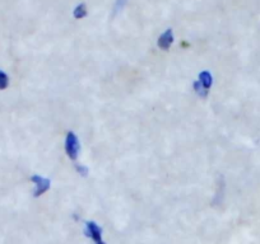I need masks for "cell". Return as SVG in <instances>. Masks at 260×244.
Listing matches in <instances>:
<instances>
[{
    "label": "cell",
    "instance_id": "cell-1",
    "mask_svg": "<svg viewBox=\"0 0 260 244\" xmlns=\"http://www.w3.org/2000/svg\"><path fill=\"white\" fill-rule=\"evenodd\" d=\"M65 153L72 160H76L79 154V141L73 131H69L65 138Z\"/></svg>",
    "mask_w": 260,
    "mask_h": 244
},
{
    "label": "cell",
    "instance_id": "cell-2",
    "mask_svg": "<svg viewBox=\"0 0 260 244\" xmlns=\"http://www.w3.org/2000/svg\"><path fill=\"white\" fill-rule=\"evenodd\" d=\"M31 182L35 185V191L34 196L35 197H40L44 193H46L50 188V179L45 178V177L37 176V174H34L31 177Z\"/></svg>",
    "mask_w": 260,
    "mask_h": 244
},
{
    "label": "cell",
    "instance_id": "cell-3",
    "mask_svg": "<svg viewBox=\"0 0 260 244\" xmlns=\"http://www.w3.org/2000/svg\"><path fill=\"white\" fill-rule=\"evenodd\" d=\"M86 235L93 239V241L96 244H101L104 241L102 240V229L94 221L86 223Z\"/></svg>",
    "mask_w": 260,
    "mask_h": 244
},
{
    "label": "cell",
    "instance_id": "cell-4",
    "mask_svg": "<svg viewBox=\"0 0 260 244\" xmlns=\"http://www.w3.org/2000/svg\"><path fill=\"white\" fill-rule=\"evenodd\" d=\"M172 42H174V32H172V29H166V31L164 32V33L159 36L158 38V47L162 50H169L170 46L172 45Z\"/></svg>",
    "mask_w": 260,
    "mask_h": 244
},
{
    "label": "cell",
    "instance_id": "cell-5",
    "mask_svg": "<svg viewBox=\"0 0 260 244\" xmlns=\"http://www.w3.org/2000/svg\"><path fill=\"white\" fill-rule=\"evenodd\" d=\"M199 82L202 83V86L204 87V88L209 89L212 87V84H213V78H212V74L209 73V71L204 70L202 71L201 74H199Z\"/></svg>",
    "mask_w": 260,
    "mask_h": 244
},
{
    "label": "cell",
    "instance_id": "cell-6",
    "mask_svg": "<svg viewBox=\"0 0 260 244\" xmlns=\"http://www.w3.org/2000/svg\"><path fill=\"white\" fill-rule=\"evenodd\" d=\"M192 88H194L195 93L198 94L199 97H203V98H206V97L208 96V93H209V89L204 88V87L202 86V83L199 80H195L194 83H192Z\"/></svg>",
    "mask_w": 260,
    "mask_h": 244
},
{
    "label": "cell",
    "instance_id": "cell-7",
    "mask_svg": "<svg viewBox=\"0 0 260 244\" xmlns=\"http://www.w3.org/2000/svg\"><path fill=\"white\" fill-rule=\"evenodd\" d=\"M9 87V76L4 70L0 69V91H6Z\"/></svg>",
    "mask_w": 260,
    "mask_h": 244
},
{
    "label": "cell",
    "instance_id": "cell-8",
    "mask_svg": "<svg viewBox=\"0 0 260 244\" xmlns=\"http://www.w3.org/2000/svg\"><path fill=\"white\" fill-rule=\"evenodd\" d=\"M87 16V8H86V4H79V6L76 7L74 9V17L77 19H82Z\"/></svg>",
    "mask_w": 260,
    "mask_h": 244
},
{
    "label": "cell",
    "instance_id": "cell-9",
    "mask_svg": "<svg viewBox=\"0 0 260 244\" xmlns=\"http://www.w3.org/2000/svg\"><path fill=\"white\" fill-rule=\"evenodd\" d=\"M77 172H78L81 176L86 177L87 174H88V168H86L84 166H77Z\"/></svg>",
    "mask_w": 260,
    "mask_h": 244
}]
</instances>
